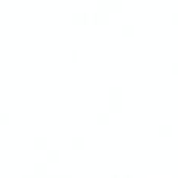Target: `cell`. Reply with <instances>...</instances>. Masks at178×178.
Instances as JSON below:
<instances>
[{"instance_id":"cell-1","label":"cell","mask_w":178,"mask_h":178,"mask_svg":"<svg viewBox=\"0 0 178 178\" xmlns=\"http://www.w3.org/2000/svg\"><path fill=\"white\" fill-rule=\"evenodd\" d=\"M72 19H74V22H77V24H83V22H86V16L81 14V13H75V14L72 16Z\"/></svg>"},{"instance_id":"cell-2","label":"cell","mask_w":178,"mask_h":178,"mask_svg":"<svg viewBox=\"0 0 178 178\" xmlns=\"http://www.w3.org/2000/svg\"><path fill=\"white\" fill-rule=\"evenodd\" d=\"M97 119L102 122V124H106V122L109 120V116H108V114H105V113H100L98 116H97Z\"/></svg>"},{"instance_id":"cell-3","label":"cell","mask_w":178,"mask_h":178,"mask_svg":"<svg viewBox=\"0 0 178 178\" xmlns=\"http://www.w3.org/2000/svg\"><path fill=\"white\" fill-rule=\"evenodd\" d=\"M72 144H74V147L80 148V147H83V145H84V141H83V139H80V138H75L74 141H72Z\"/></svg>"},{"instance_id":"cell-4","label":"cell","mask_w":178,"mask_h":178,"mask_svg":"<svg viewBox=\"0 0 178 178\" xmlns=\"http://www.w3.org/2000/svg\"><path fill=\"white\" fill-rule=\"evenodd\" d=\"M8 120H10V116L5 113H0V124H6Z\"/></svg>"},{"instance_id":"cell-5","label":"cell","mask_w":178,"mask_h":178,"mask_svg":"<svg viewBox=\"0 0 178 178\" xmlns=\"http://www.w3.org/2000/svg\"><path fill=\"white\" fill-rule=\"evenodd\" d=\"M49 158H50V159H56V158H58V155H56V152H55V150H52V152L49 153Z\"/></svg>"},{"instance_id":"cell-6","label":"cell","mask_w":178,"mask_h":178,"mask_svg":"<svg viewBox=\"0 0 178 178\" xmlns=\"http://www.w3.org/2000/svg\"><path fill=\"white\" fill-rule=\"evenodd\" d=\"M36 144H38V147H44V145H45V141L39 138L38 141H36Z\"/></svg>"}]
</instances>
